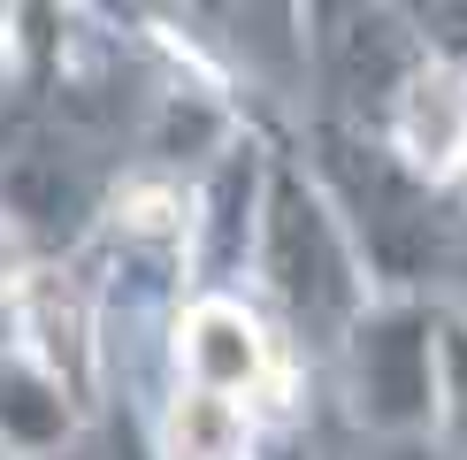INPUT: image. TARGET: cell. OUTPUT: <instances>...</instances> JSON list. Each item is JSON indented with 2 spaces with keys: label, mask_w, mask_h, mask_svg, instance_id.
Returning <instances> with one entry per match:
<instances>
[{
  "label": "cell",
  "mask_w": 467,
  "mask_h": 460,
  "mask_svg": "<svg viewBox=\"0 0 467 460\" xmlns=\"http://www.w3.org/2000/svg\"><path fill=\"white\" fill-rule=\"evenodd\" d=\"M337 407L353 437H437L444 399V299L376 292L368 315L329 353Z\"/></svg>",
  "instance_id": "3"
},
{
  "label": "cell",
  "mask_w": 467,
  "mask_h": 460,
  "mask_svg": "<svg viewBox=\"0 0 467 460\" xmlns=\"http://www.w3.org/2000/svg\"><path fill=\"white\" fill-rule=\"evenodd\" d=\"M353 460H460L444 437H353Z\"/></svg>",
  "instance_id": "7"
},
{
  "label": "cell",
  "mask_w": 467,
  "mask_h": 460,
  "mask_svg": "<svg viewBox=\"0 0 467 460\" xmlns=\"http://www.w3.org/2000/svg\"><path fill=\"white\" fill-rule=\"evenodd\" d=\"M291 8H299V38H306V31H322V24H337L345 8H360V0H291Z\"/></svg>",
  "instance_id": "8"
},
{
  "label": "cell",
  "mask_w": 467,
  "mask_h": 460,
  "mask_svg": "<svg viewBox=\"0 0 467 460\" xmlns=\"http://www.w3.org/2000/svg\"><path fill=\"white\" fill-rule=\"evenodd\" d=\"M391 16L430 47V62H467V0H391Z\"/></svg>",
  "instance_id": "6"
},
{
  "label": "cell",
  "mask_w": 467,
  "mask_h": 460,
  "mask_svg": "<svg viewBox=\"0 0 467 460\" xmlns=\"http://www.w3.org/2000/svg\"><path fill=\"white\" fill-rule=\"evenodd\" d=\"M261 460H315V445H306V437H299V430H284V437H276V445H268Z\"/></svg>",
  "instance_id": "10"
},
{
  "label": "cell",
  "mask_w": 467,
  "mask_h": 460,
  "mask_svg": "<svg viewBox=\"0 0 467 460\" xmlns=\"http://www.w3.org/2000/svg\"><path fill=\"white\" fill-rule=\"evenodd\" d=\"M437 437L467 460V307L444 299V399H437Z\"/></svg>",
  "instance_id": "5"
},
{
  "label": "cell",
  "mask_w": 467,
  "mask_h": 460,
  "mask_svg": "<svg viewBox=\"0 0 467 460\" xmlns=\"http://www.w3.org/2000/svg\"><path fill=\"white\" fill-rule=\"evenodd\" d=\"M0 77H16V0H0Z\"/></svg>",
  "instance_id": "9"
},
{
  "label": "cell",
  "mask_w": 467,
  "mask_h": 460,
  "mask_svg": "<svg viewBox=\"0 0 467 460\" xmlns=\"http://www.w3.org/2000/svg\"><path fill=\"white\" fill-rule=\"evenodd\" d=\"M306 169L322 177L329 207L345 215L360 261H368V284L376 292H421L437 299L430 284L444 277L452 261V238H460V215L467 207L444 192L437 177H421L406 153L383 139V131H353V123H306Z\"/></svg>",
  "instance_id": "2"
},
{
  "label": "cell",
  "mask_w": 467,
  "mask_h": 460,
  "mask_svg": "<svg viewBox=\"0 0 467 460\" xmlns=\"http://www.w3.org/2000/svg\"><path fill=\"white\" fill-rule=\"evenodd\" d=\"M291 361H299L291 338L245 292H192L184 315L169 322V383L230 399V407L261 414L268 430H291Z\"/></svg>",
  "instance_id": "4"
},
{
  "label": "cell",
  "mask_w": 467,
  "mask_h": 460,
  "mask_svg": "<svg viewBox=\"0 0 467 460\" xmlns=\"http://www.w3.org/2000/svg\"><path fill=\"white\" fill-rule=\"evenodd\" d=\"M253 284H261L268 322L291 338V353H337L345 330L368 315L376 284L353 246L345 215L329 207L322 177L306 169L299 146H268V184H261V230H253Z\"/></svg>",
  "instance_id": "1"
},
{
  "label": "cell",
  "mask_w": 467,
  "mask_h": 460,
  "mask_svg": "<svg viewBox=\"0 0 467 460\" xmlns=\"http://www.w3.org/2000/svg\"><path fill=\"white\" fill-rule=\"evenodd\" d=\"M0 460H16V453H0Z\"/></svg>",
  "instance_id": "11"
}]
</instances>
